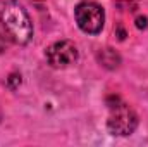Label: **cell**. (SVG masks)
Returning <instances> with one entry per match:
<instances>
[{"label": "cell", "instance_id": "6da1fadb", "mask_svg": "<svg viewBox=\"0 0 148 147\" xmlns=\"http://www.w3.org/2000/svg\"><path fill=\"white\" fill-rule=\"evenodd\" d=\"M0 23L14 43L26 45L33 37L31 19L17 0H0Z\"/></svg>", "mask_w": 148, "mask_h": 147}, {"label": "cell", "instance_id": "7a4b0ae2", "mask_svg": "<svg viewBox=\"0 0 148 147\" xmlns=\"http://www.w3.org/2000/svg\"><path fill=\"white\" fill-rule=\"evenodd\" d=\"M109 109H110V114L107 119V128L112 135L126 137L136 130L138 116L126 102H122L115 97L114 102H109Z\"/></svg>", "mask_w": 148, "mask_h": 147}, {"label": "cell", "instance_id": "3957f363", "mask_svg": "<svg viewBox=\"0 0 148 147\" xmlns=\"http://www.w3.org/2000/svg\"><path fill=\"white\" fill-rule=\"evenodd\" d=\"M76 23L77 26L88 33V35H97L102 31L103 23H105V12L102 9V5H98L97 2H81L76 5Z\"/></svg>", "mask_w": 148, "mask_h": 147}, {"label": "cell", "instance_id": "277c9868", "mask_svg": "<svg viewBox=\"0 0 148 147\" xmlns=\"http://www.w3.org/2000/svg\"><path fill=\"white\" fill-rule=\"evenodd\" d=\"M47 61L53 68H67L77 61V49L73 42L69 40H60L52 43L45 50Z\"/></svg>", "mask_w": 148, "mask_h": 147}, {"label": "cell", "instance_id": "5b68a950", "mask_svg": "<svg viewBox=\"0 0 148 147\" xmlns=\"http://www.w3.org/2000/svg\"><path fill=\"white\" fill-rule=\"evenodd\" d=\"M136 26L141 30V28H147V17H138L136 19Z\"/></svg>", "mask_w": 148, "mask_h": 147}, {"label": "cell", "instance_id": "8992f818", "mask_svg": "<svg viewBox=\"0 0 148 147\" xmlns=\"http://www.w3.org/2000/svg\"><path fill=\"white\" fill-rule=\"evenodd\" d=\"M3 49H5V38H3V35L0 33V52H2Z\"/></svg>", "mask_w": 148, "mask_h": 147}, {"label": "cell", "instance_id": "52a82bcc", "mask_svg": "<svg viewBox=\"0 0 148 147\" xmlns=\"http://www.w3.org/2000/svg\"><path fill=\"white\" fill-rule=\"evenodd\" d=\"M0 118H2V112H0Z\"/></svg>", "mask_w": 148, "mask_h": 147}]
</instances>
